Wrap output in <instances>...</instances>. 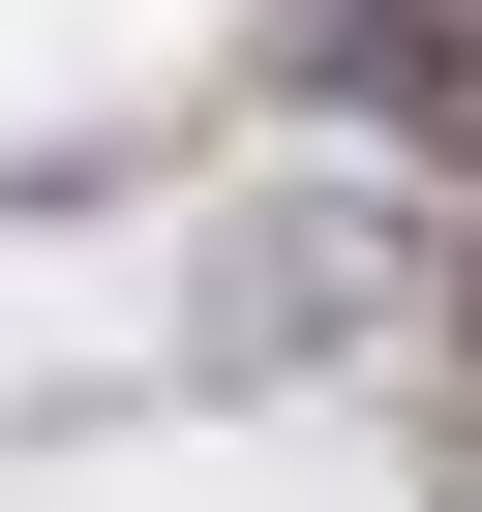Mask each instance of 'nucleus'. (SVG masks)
Here are the masks:
<instances>
[{
    "mask_svg": "<svg viewBox=\"0 0 482 512\" xmlns=\"http://www.w3.org/2000/svg\"><path fill=\"white\" fill-rule=\"evenodd\" d=\"M332 91H392V121H482V0H362V31H332Z\"/></svg>",
    "mask_w": 482,
    "mask_h": 512,
    "instance_id": "f257e3e1",
    "label": "nucleus"
}]
</instances>
